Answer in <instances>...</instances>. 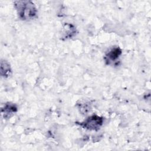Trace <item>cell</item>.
<instances>
[{
	"instance_id": "6da1fadb",
	"label": "cell",
	"mask_w": 151,
	"mask_h": 151,
	"mask_svg": "<svg viewBox=\"0 0 151 151\" xmlns=\"http://www.w3.org/2000/svg\"><path fill=\"white\" fill-rule=\"evenodd\" d=\"M19 18L22 20H29L37 16V8L34 4L29 1H17L14 2Z\"/></svg>"
},
{
	"instance_id": "7a4b0ae2",
	"label": "cell",
	"mask_w": 151,
	"mask_h": 151,
	"mask_svg": "<svg viewBox=\"0 0 151 151\" xmlns=\"http://www.w3.org/2000/svg\"><path fill=\"white\" fill-rule=\"evenodd\" d=\"M103 117L93 114L87 117L83 122H81L80 123L77 122V123L84 129L97 131L100 129V127L103 125Z\"/></svg>"
},
{
	"instance_id": "3957f363",
	"label": "cell",
	"mask_w": 151,
	"mask_h": 151,
	"mask_svg": "<svg viewBox=\"0 0 151 151\" xmlns=\"http://www.w3.org/2000/svg\"><path fill=\"white\" fill-rule=\"evenodd\" d=\"M121 54L122 50L119 47H114L106 54L104 59L108 64H110L111 63L116 62Z\"/></svg>"
},
{
	"instance_id": "277c9868",
	"label": "cell",
	"mask_w": 151,
	"mask_h": 151,
	"mask_svg": "<svg viewBox=\"0 0 151 151\" xmlns=\"http://www.w3.org/2000/svg\"><path fill=\"white\" fill-rule=\"evenodd\" d=\"M17 111V107L14 104L7 103L2 109V114L4 118H9Z\"/></svg>"
},
{
	"instance_id": "5b68a950",
	"label": "cell",
	"mask_w": 151,
	"mask_h": 151,
	"mask_svg": "<svg viewBox=\"0 0 151 151\" xmlns=\"http://www.w3.org/2000/svg\"><path fill=\"white\" fill-rule=\"evenodd\" d=\"M11 70L10 65L6 61H1V74L4 77H9L11 75Z\"/></svg>"
},
{
	"instance_id": "8992f818",
	"label": "cell",
	"mask_w": 151,
	"mask_h": 151,
	"mask_svg": "<svg viewBox=\"0 0 151 151\" xmlns=\"http://www.w3.org/2000/svg\"><path fill=\"white\" fill-rule=\"evenodd\" d=\"M64 29H65L64 37L66 38L71 37L76 32V29L73 27V25H71L70 24L66 25Z\"/></svg>"
}]
</instances>
